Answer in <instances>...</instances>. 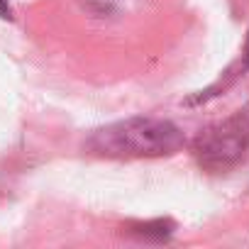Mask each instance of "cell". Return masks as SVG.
I'll list each match as a JSON object with an SVG mask.
<instances>
[{
    "label": "cell",
    "mask_w": 249,
    "mask_h": 249,
    "mask_svg": "<svg viewBox=\"0 0 249 249\" xmlns=\"http://www.w3.org/2000/svg\"><path fill=\"white\" fill-rule=\"evenodd\" d=\"M186 137L178 124L159 117H130L98 130L88 149L110 159H154L183 149Z\"/></svg>",
    "instance_id": "1"
},
{
    "label": "cell",
    "mask_w": 249,
    "mask_h": 249,
    "mask_svg": "<svg viewBox=\"0 0 249 249\" xmlns=\"http://www.w3.org/2000/svg\"><path fill=\"white\" fill-rule=\"evenodd\" d=\"M249 149V110H239L213 124L193 142L198 164L208 171H227L244 159Z\"/></svg>",
    "instance_id": "2"
},
{
    "label": "cell",
    "mask_w": 249,
    "mask_h": 249,
    "mask_svg": "<svg viewBox=\"0 0 249 249\" xmlns=\"http://www.w3.org/2000/svg\"><path fill=\"white\" fill-rule=\"evenodd\" d=\"M244 66L249 69V35H247V42H244Z\"/></svg>",
    "instance_id": "3"
}]
</instances>
